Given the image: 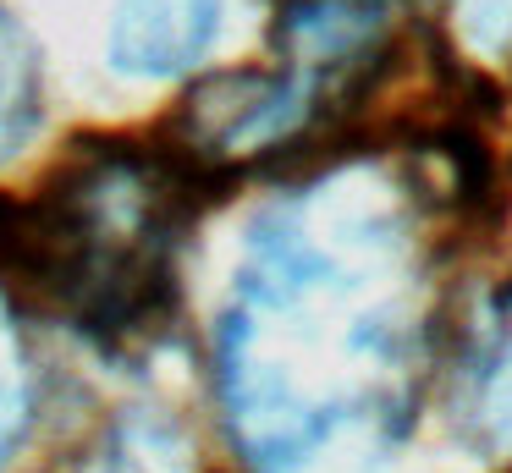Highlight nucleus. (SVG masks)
Returning <instances> with one entry per match:
<instances>
[{"label":"nucleus","instance_id":"f257e3e1","mask_svg":"<svg viewBox=\"0 0 512 473\" xmlns=\"http://www.w3.org/2000/svg\"><path fill=\"white\" fill-rule=\"evenodd\" d=\"M402 374L397 220L347 193L270 209L221 319V396L248 462L292 473L347 424L402 413Z\"/></svg>","mask_w":512,"mask_h":473},{"label":"nucleus","instance_id":"f03ea898","mask_svg":"<svg viewBox=\"0 0 512 473\" xmlns=\"http://www.w3.org/2000/svg\"><path fill=\"white\" fill-rule=\"evenodd\" d=\"M221 0H116L105 55L122 77H177L204 61Z\"/></svg>","mask_w":512,"mask_h":473},{"label":"nucleus","instance_id":"7ed1b4c3","mask_svg":"<svg viewBox=\"0 0 512 473\" xmlns=\"http://www.w3.org/2000/svg\"><path fill=\"white\" fill-rule=\"evenodd\" d=\"M380 28L375 0H292L276 39L298 61H347L358 55Z\"/></svg>","mask_w":512,"mask_h":473},{"label":"nucleus","instance_id":"20e7f679","mask_svg":"<svg viewBox=\"0 0 512 473\" xmlns=\"http://www.w3.org/2000/svg\"><path fill=\"white\" fill-rule=\"evenodd\" d=\"M39 127V55L17 17L0 11V160H12Z\"/></svg>","mask_w":512,"mask_h":473},{"label":"nucleus","instance_id":"39448f33","mask_svg":"<svg viewBox=\"0 0 512 473\" xmlns=\"http://www.w3.org/2000/svg\"><path fill=\"white\" fill-rule=\"evenodd\" d=\"M474 418L490 446L512 451V292L490 308L485 358L474 369Z\"/></svg>","mask_w":512,"mask_h":473},{"label":"nucleus","instance_id":"423d86ee","mask_svg":"<svg viewBox=\"0 0 512 473\" xmlns=\"http://www.w3.org/2000/svg\"><path fill=\"white\" fill-rule=\"evenodd\" d=\"M28 429V358H23V336H17L12 314L0 303V468L17 451Z\"/></svg>","mask_w":512,"mask_h":473},{"label":"nucleus","instance_id":"0eeeda50","mask_svg":"<svg viewBox=\"0 0 512 473\" xmlns=\"http://www.w3.org/2000/svg\"><path fill=\"white\" fill-rule=\"evenodd\" d=\"M463 33L479 55H501L512 44V0H463Z\"/></svg>","mask_w":512,"mask_h":473}]
</instances>
